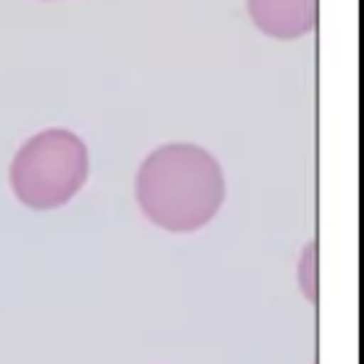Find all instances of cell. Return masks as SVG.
<instances>
[{"label": "cell", "mask_w": 364, "mask_h": 364, "mask_svg": "<svg viewBox=\"0 0 364 364\" xmlns=\"http://www.w3.org/2000/svg\"><path fill=\"white\" fill-rule=\"evenodd\" d=\"M142 215L167 232H195L213 223L225 203L220 162L190 142H170L152 150L135 177Z\"/></svg>", "instance_id": "1"}, {"label": "cell", "mask_w": 364, "mask_h": 364, "mask_svg": "<svg viewBox=\"0 0 364 364\" xmlns=\"http://www.w3.org/2000/svg\"><path fill=\"white\" fill-rule=\"evenodd\" d=\"M90 172L87 147L65 127H48L33 135L11 162V188L31 210L68 205Z\"/></svg>", "instance_id": "2"}, {"label": "cell", "mask_w": 364, "mask_h": 364, "mask_svg": "<svg viewBox=\"0 0 364 364\" xmlns=\"http://www.w3.org/2000/svg\"><path fill=\"white\" fill-rule=\"evenodd\" d=\"M252 23L269 38L294 41L317 26V0H247Z\"/></svg>", "instance_id": "3"}, {"label": "cell", "mask_w": 364, "mask_h": 364, "mask_svg": "<svg viewBox=\"0 0 364 364\" xmlns=\"http://www.w3.org/2000/svg\"><path fill=\"white\" fill-rule=\"evenodd\" d=\"M299 289L309 302H317V245H307L299 257Z\"/></svg>", "instance_id": "4"}]
</instances>
